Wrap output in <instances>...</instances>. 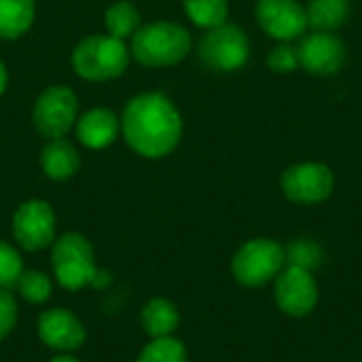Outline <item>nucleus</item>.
<instances>
[{
  "instance_id": "1",
  "label": "nucleus",
  "mask_w": 362,
  "mask_h": 362,
  "mask_svg": "<svg viewBox=\"0 0 362 362\" xmlns=\"http://www.w3.org/2000/svg\"><path fill=\"white\" fill-rule=\"evenodd\" d=\"M121 136L136 155L144 159H161L178 146L182 117L165 93H138L123 108Z\"/></svg>"
},
{
  "instance_id": "2",
  "label": "nucleus",
  "mask_w": 362,
  "mask_h": 362,
  "mask_svg": "<svg viewBox=\"0 0 362 362\" xmlns=\"http://www.w3.org/2000/svg\"><path fill=\"white\" fill-rule=\"evenodd\" d=\"M129 51L132 57L144 68L176 66L191 51V34L174 21H151L134 32Z\"/></svg>"
},
{
  "instance_id": "3",
  "label": "nucleus",
  "mask_w": 362,
  "mask_h": 362,
  "mask_svg": "<svg viewBox=\"0 0 362 362\" xmlns=\"http://www.w3.org/2000/svg\"><path fill=\"white\" fill-rule=\"evenodd\" d=\"M132 51L125 40L110 34L85 36L72 51V68L78 78L89 83L115 81L125 74Z\"/></svg>"
},
{
  "instance_id": "4",
  "label": "nucleus",
  "mask_w": 362,
  "mask_h": 362,
  "mask_svg": "<svg viewBox=\"0 0 362 362\" xmlns=\"http://www.w3.org/2000/svg\"><path fill=\"white\" fill-rule=\"evenodd\" d=\"M51 263L55 272V280L68 288L78 291L93 282L98 267H95V255L89 244V240L81 233H64L51 244Z\"/></svg>"
},
{
  "instance_id": "5",
  "label": "nucleus",
  "mask_w": 362,
  "mask_h": 362,
  "mask_svg": "<svg viewBox=\"0 0 362 362\" xmlns=\"http://www.w3.org/2000/svg\"><path fill=\"white\" fill-rule=\"evenodd\" d=\"M284 263H286V255L278 242L267 238H257L240 246V250L233 257L231 272L242 286L257 288L276 280Z\"/></svg>"
},
{
  "instance_id": "6",
  "label": "nucleus",
  "mask_w": 362,
  "mask_h": 362,
  "mask_svg": "<svg viewBox=\"0 0 362 362\" xmlns=\"http://www.w3.org/2000/svg\"><path fill=\"white\" fill-rule=\"evenodd\" d=\"M78 119V98L66 85L47 87L34 102L32 125L45 140L64 138Z\"/></svg>"
},
{
  "instance_id": "7",
  "label": "nucleus",
  "mask_w": 362,
  "mask_h": 362,
  "mask_svg": "<svg viewBox=\"0 0 362 362\" xmlns=\"http://www.w3.org/2000/svg\"><path fill=\"white\" fill-rule=\"evenodd\" d=\"M199 59L216 72H233L248 62L250 45L246 34L231 23L208 30L197 47Z\"/></svg>"
},
{
  "instance_id": "8",
  "label": "nucleus",
  "mask_w": 362,
  "mask_h": 362,
  "mask_svg": "<svg viewBox=\"0 0 362 362\" xmlns=\"http://www.w3.org/2000/svg\"><path fill=\"white\" fill-rule=\"evenodd\" d=\"M11 229L23 250H45L55 242V212L45 199H28L15 210Z\"/></svg>"
},
{
  "instance_id": "9",
  "label": "nucleus",
  "mask_w": 362,
  "mask_h": 362,
  "mask_svg": "<svg viewBox=\"0 0 362 362\" xmlns=\"http://www.w3.org/2000/svg\"><path fill=\"white\" fill-rule=\"evenodd\" d=\"M282 191L297 204H320L331 197L335 178L325 163H295L280 178Z\"/></svg>"
},
{
  "instance_id": "10",
  "label": "nucleus",
  "mask_w": 362,
  "mask_h": 362,
  "mask_svg": "<svg viewBox=\"0 0 362 362\" xmlns=\"http://www.w3.org/2000/svg\"><path fill=\"white\" fill-rule=\"evenodd\" d=\"M276 303L293 318L312 314L318 303V284L312 272L295 265L282 269L276 278Z\"/></svg>"
},
{
  "instance_id": "11",
  "label": "nucleus",
  "mask_w": 362,
  "mask_h": 362,
  "mask_svg": "<svg viewBox=\"0 0 362 362\" xmlns=\"http://www.w3.org/2000/svg\"><path fill=\"white\" fill-rule=\"evenodd\" d=\"M259 25L274 38L293 40L308 30V13L297 0H259Z\"/></svg>"
},
{
  "instance_id": "12",
  "label": "nucleus",
  "mask_w": 362,
  "mask_h": 362,
  "mask_svg": "<svg viewBox=\"0 0 362 362\" xmlns=\"http://www.w3.org/2000/svg\"><path fill=\"white\" fill-rule=\"evenodd\" d=\"M38 337L47 348L70 354L85 344L87 333H85L83 322L70 310L53 308L40 314Z\"/></svg>"
},
{
  "instance_id": "13",
  "label": "nucleus",
  "mask_w": 362,
  "mask_h": 362,
  "mask_svg": "<svg viewBox=\"0 0 362 362\" xmlns=\"http://www.w3.org/2000/svg\"><path fill=\"white\" fill-rule=\"evenodd\" d=\"M297 53H299V64L308 72L320 76H331L339 72V68L346 62V47L331 32H316L305 36Z\"/></svg>"
},
{
  "instance_id": "14",
  "label": "nucleus",
  "mask_w": 362,
  "mask_h": 362,
  "mask_svg": "<svg viewBox=\"0 0 362 362\" xmlns=\"http://www.w3.org/2000/svg\"><path fill=\"white\" fill-rule=\"evenodd\" d=\"M74 132H76V140L85 148L100 151V148L110 146L119 138L121 117L106 106H95L78 115L74 123Z\"/></svg>"
},
{
  "instance_id": "15",
  "label": "nucleus",
  "mask_w": 362,
  "mask_h": 362,
  "mask_svg": "<svg viewBox=\"0 0 362 362\" xmlns=\"http://www.w3.org/2000/svg\"><path fill=\"white\" fill-rule=\"evenodd\" d=\"M40 168L47 178L62 182L72 178L81 168V155L72 142L66 138L47 140L45 148L40 151Z\"/></svg>"
},
{
  "instance_id": "16",
  "label": "nucleus",
  "mask_w": 362,
  "mask_h": 362,
  "mask_svg": "<svg viewBox=\"0 0 362 362\" xmlns=\"http://www.w3.org/2000/svg\"><path fill=\"white\" fill-rule=\"evenodd\" d=\"M140 320H142L144 333L151 339H159V337L174 335V331L180 325V314L172 301H168L163 297H155L142 308Z\"/></svg>"
},
{
  "instance_id": "17",
  "label": "nucleus",
  "mask_w": 362,
  "mask_h": 362,
  "mask_svg": "<svg viewBox=\"0 0 362 362\" xmlns=\"http://www.w3.org/2000/svg\"><path fill=\"white\" fill-rule=\"evenodd\" d=\"M34 0H0V38L17 40L34 23Z\"/></svg>"
},
{
  "instance_id": "18",
  "label": "nucleus",
  "mask_w": 362,
  "mask_h": 362,
  "mask_svg": "<svg viewBox=\"0 0 362 362\" xmlns=\"http://www.w3.org/2000/svg\"><path fill=\"white\" fill-rule=\"evenodd\" d=\"M308 23L318 32H331L346 23L350 13L348 0H310L308 8Z\"/></svg>"
},
{
  "instance_id": "19",
  "label": "nucleus",
  "mask_w": 362,
  "mask_h": 362,
  "mask_svg": "<svg viewBox=\"0 0 362 362\" xmlns=\"http://www.w3.org/2000/svg\"><path fill=\"white\" fill-rule=\"evenodd\" d=\"M140 21H142L140 11L129 0H117V2H112L106 8V15H104V23H106L108 34L115 36V38H121V40L132 38L134 32L142 25Z\"/></svg>"
},
{
  "instance_id": "20",
  "label": "nucleus",
  "mask_w": 362,
  "mask_h": 362,
  "mask_svg": "<svg viewBox=\"0 0 362 362\" xmlns=\"http://www.w3.org/2000/svg\"><path fill=\"white\" fill-rule=\"evenodd\" d=\"M185 13L195 25L212 30L227 21L229 4L227 0H185Z\"/></svg>"
},
{
  "instance_id": "21",
  "label": "nucleus",
  "mask_w": 362,
  "mask_h": 362,
  "mask_svg": "<svg viewBox=\"0 0 362 362\" xmlns=\"http://www.w3.org/2000/svg\"><path fill=\"white\" fill-rule=\"evenodd\" d=\"M136 362H187V348L174 335L146 344Z\"/></svg>"
},
{
  "instance_id": "22",
  "label": "nucleus",
  "mask_w": 362,
  "mask_h": 362,
  "mask_svg": "<svg viewBox=\"0 0 362 362\" xmlns=\"http://www.w3.org/2000/svg\"><path fill=\"white\" fill-rule=\"evenodd\" d=\"M19 295L28 301V303H45L49 297H51V278L42 272H21L19 280H17V286Z\"/></svg>"
},
{
  "instance_id": "23",
  "label": "nucleus",
  "mask_w": 362,
  "mask_h": 362,
  "mask_svg": "<svg viewBox=\"0 0 362 362\" xmlns=\"http://www.w3.org/2000/svg\"><path fill=\"white\" fill-rule=\"evenodd\" d=\"M23 272V261L15 246L0 242V291H11L17 286V280Z\"/></svg>"
},
{
  "instance_id": "24",
  "label": "nucleus",
  "mask_w": 362,
  "mask_h": 362,
  "mask_svg": "<svg viewBox=\"0 0 362 362\" xmlns=\"http://www.w3.org/2000/svg\"><path fill=\"white\" fill-rule=\"evenodd\" d=\"M286 255V261L288 265H295V267H303L308 272L316 269L322 261V250L316 242L312 240H299V242H293L288 246V252Z\"/></svg>"
},
{
  "instance_id": "25",
  "label": "nucleus",
  "mask_w": 362,
  "mask_h": 362,
  "mask_svg": "<svg viewBox=\"0 0 362 362\" xmlns=\"http://www.w3.org/2000/svg\"><path fill=\"white\" fill-rule=\"evenodd\" d=\"M267 64L274 72H293L299 64V53L291 45H278L276 49H272Z\"/></svg>"
},
{
  "instance_id": "26",
  "label": "nucleus",
  "mask_w": 362,
  "mask_h": 362,
  "mask_svg": "<svg viewBox=\"0 0 362 362\" xmlns=\"http://www.w3.org/2000/svg\"><path fill=\"white\" fill-rule=\"evenodd\" d=\"M17 322V301L8 291H0V341L8 337Z\"/></svg>"
},
{
  "instance_id": "27",
  "label": "nucleus",
  "mask_w": 362,
  "mask_h": 362,
  "mask_svg": "<svg viewBox=\"0 0 362 362\" xmlns=\"http://www.w3.org/2000/svg\"><path fill=\"white\" fill-rule=\"evenodd\" d=\"M6 87H8V70H6L4 62L0 59V95L6 91Z\"/></svg>"
},
{
  "instance_id": "28",
  "label": "nucleus",
  "mask_w": 362,
  "mask_h": 362,
  "mask_svg": "<svg viewBox=\"0 0 362 362\" xmlns=\"http://www.w3.org/2000/svg\"><path fill=\"white\" fill-rule=\"evenodd\" d=\"M49 362H78L74 356H70V354H62V356H55V358H51Z\"/></svg>"
},
{
  "instance_id": "29",
  "label": "nucleus",
  "mask_w": 362,
  "mask_h": 362,
  "mask_svg": "<svg viewBox=\"0 0 362 362\" xmlns=\"http://www.w3.org/2000/svg\"><path fill=\"white\" fill-rule=\"evenodd\" d=\"M361 362H362V361H361Z\"/></svg>"
}]
</instances>
